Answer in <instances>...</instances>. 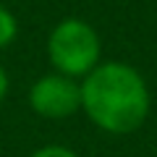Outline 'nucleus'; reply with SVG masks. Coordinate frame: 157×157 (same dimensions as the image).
Segmentation results:
<instances>
[{"label": "nucleus", "instance_id": "obj_1", "mask_svg": "<svg viewBox=\"0 0 157 157\" xmlns=\"http://www.w3.org/2000/svg\"><path fill=\"white\" fill-rule=\"evenodd\" d=\"M78 84H81V113L89 118L92 126L105 134H134L149 118V86L131 63L105 60Z\"/></svg>", "mask_w": 157, "mask_h": 157}, {"label": "nucleus", "instance_id": "obj_2", "mask_svg": "<svg viewBox=\"0 0 157 157\" xmlns=\"http://www.w3.org/2000/svg\"><path fill=\"white\" fill-rule=\"evenodd\" d=\"M100 58V34L84 18H63L47 34V60L55 73L81 81L102 63Z\"/></svg>", "mask_w": 157, "mask_h": 157}, {"label": "nucleus", "instance_id": "obj_3", "mask_svg": "<svg viewBox=\"0 0 157 157\" xmlns=\"http://www.w3.org/2000/svg\"><path fill=\"white\" fill-rule=\"evenodd\" d=\"M29 107L39 118L66 121L81 110V84L63 73H45L29 86Z\"/></svg>", "mask_w": 157, "mask_h": 157}, {"label": "nucleus", "instance_id": "obj_4", "mask_svg": "<svg viewBox=\"0 0 157 157\" xmlns=\"http://www.w3.org/2000/svg\"><path fill=\"white\" fill-rule=\"evenodd\" d=\"M18 34V21L6 6H0V50H6Z\"/></svg>", "mask_w": 157, "mask_h": 157}, {"label": "nucleus", "instance_id": "obj_5", "mask_svg": "<svg viewBox=\"0 0 157 157\" xmlns=\"http://www.w3.org/2000/svg\"><path fill=\"white\" fill-rule=\"evenodd\" d=\"M29 157H81V155L76 149H71V147H66V144H42Z\"/></svg>", "mask_w": 157, "mask_h": 157}, {"label": "nucleus", "instance_id": "obj_6", "mask_svg": "<svg viewBox=\"0 0 157 157\" xmlns=\"http://www.w3.org/2000/svg\"><path fill=\"white\" fill-rule=\"evenodd\" d=\"M8 89H11V78H8V71L3 68V63H0V102L6 100Z\"/></svg>", "mask_w": 157, "mask_h": 157}]
</instances>
